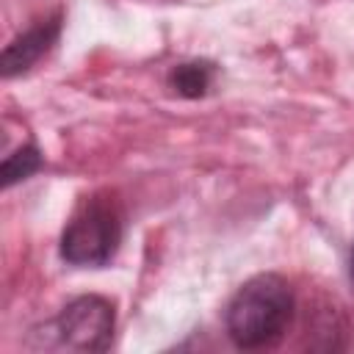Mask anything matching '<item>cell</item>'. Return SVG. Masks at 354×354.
Wrapping results in <instances>:
<instances>
[{
	"instance_id": "7",
	"label": "cell",
	"mask_w": 354,
	"mask_h": 354,
	"mask_svg": "<svg viewBox=\"0 0 354 354\" xmlns=\"http://www.w3.org/2000/svg\"><path fill=\"white\" fill-rule=\"evenodd\" d=\"M348 279H351V288H354V249H351V257H348Z\"/></svg>"
},
{
	"instance_id": "3",
	"label": "cell",
	"mask_w": 354,
	"mask_h": 354,
	"mask_svg": "<svg viewBox=\"0 0 354 354\" xmlns=\"http://www.w3.org/2000/svg\"><path fill=\"white\" fill-rule=\"evenodd\" d=\"M53 346L69 351H108L116 329L113 301L97 293L72 299L50 324Z\"/></svg>"
},
{
	"instance_id": "1",
	"label": "cell",
	"mask_w": 354,
	"mask_h": 354,
	"mask_svg": "<svg viewBox=\"0 0 354 354\" xmlns=\"http://www.w3.org/2000/svg\"><path fill=\"white\" fill-rule=\"evenodd\" d=\"M296 315V296L285 277L257 274L246 279L227 304L224 326L238 348L257 351L277 346Z\"/></svg>"
},
{
	"instance_id": "2",
	"label": "cell",
	"mask_w": 354,
	"mask_h": 354,
	"mask_svg": "<svg viewBox=\"0 0 354 354\" xmlns=\"http://www.w3.org/2000/svg\"><path fill=\"white\" fill-rule=\"evenodd\" d=\"M124 238V207L116 191L86 194L64 224L58 254L64 263L77 268L108 266Z\"/></svg>"
},
{
	"instance_id": "6",
	"label": "cell",
	"mask_w": 354,
	"mask_h": 354,
	"mask_svg": "<svg viewBox=\"0 0 354 354\" xmlns=\"http://www.w3.org/2000/svg\"><path fill=\"white\" fill-rule=\"evenodd\" d=\"M41 166H44V155H41V149H39L33 141H28V144L17 147L14 152H8V155L3 158V166H0V183H3V188H11V185L28 180L30 174H36Z\"/></svg>"
},
{
	"instance_id": "5",
	"label": "cell",
	"mask_w": 354,
	"mask_h": 354,
	"mask_svg": "<svg viewBox=\"0 0 354 354\" xmlns=\"http://www.w3.org/2000/svg\"><path fill=\"white\" fill-rule=\"evenodd\" d=\"M216 80V64L205 61V58H194V61H183L174 64L169 69V86L174 94L185 97V100H199L210 91Z\"/></svg>"
},
{
	"instance_id": "4",
	"label": "cell",
	"mask_w": 354,
	"mask_h": 354,
	"mask_svg": "<svg viewBox=\"0 0 354 354\" xmlns=\"http://www.w3.org/2000/svg\"><path fill=\"white\" fill-rule=\"evenodd\" d=\"M61 25H64V11L58 8V11L47 14V17H41V19H36L19 36H14L6 44L3 55H0V72H3V77L25 75L33 64H39L53 50V44L58 41Z\"/></svg>"
}]
</instances>
